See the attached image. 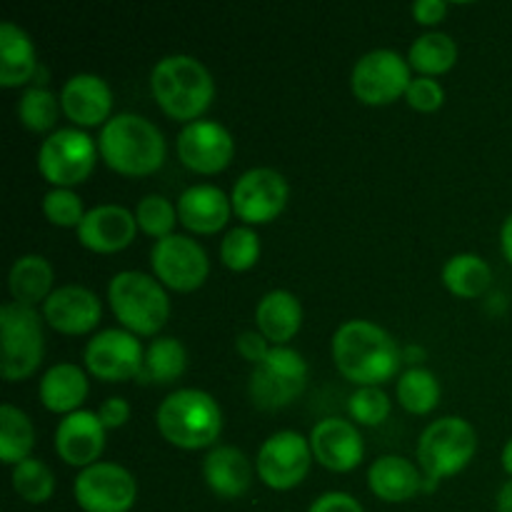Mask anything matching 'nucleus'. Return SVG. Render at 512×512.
Wrapping results in <instances>:
<instances>
[{"instance_id": "1", "label": "nucleus", "mask_w": 512, "mask_h": 512, "mask_svg": "<svg viewBox=\"0 0 512 512\" xmlns=\"http://www.w3.org/2000/svg\"><path fill=\"white\" fill-rule=\"evenodd\" d=\"M400 358L403 353L393 335L370 320H348L333 335L335 365L360 388H373L393 378Z\"/></svg>"}, {"instance_id": "2", "label": "nucleus", "mask_w": 512, "mask_h": 512, "mask_svg": "<svg viewBox=\"0 0 512 512\" xmlns=\"http://www.w3.org/2000/svg\"><path fill=\"white\" fill-rule=\"evenodd\" d=\"M150 88L153 98L170 118L188 120L208 110L215 95V83L210 70L193 55H165L153 65L150 73Z\"/></svg>"}, {"instance_id": "3", "label": "nucleus", "mask_w": 512, "mask_h": 512, "mask_svg": "<svg viewBox=\"0 0 512 512\" xmlns=\"http://www.w3.org/2000/svg\"><path fill=\"white\" fill-rule=\"evenodd\" d=\"M100 155L123 175H150L163 165L165 138L155 123L138 113H118L100 128Z\"/></svg>"}, {"instance_id": "4", "label": "nucleus", "mask_w": 512, "mask_h": 512, "mask_svg": "<svg viewBox=\"0 0 512 512\" xmlns=\"http://www.w3.org/2000/svg\"><path fill=\"white\" fill-rule=\"evenodd\" d=\"M155 425L160 435L175 448L200 450L220 438L223 413L213 395L205 390L180 388L158 405Z\"/></svg>"}, {"instance_id": "5", "label": "nucleus", "mask_w": 512, "mask_h": 512, "mask_svg": "<svg viewBox=\"0 0 512 512\" xmlns=\"http://www.w3.org/2000/svg\"><path fill=\"white\" fill-rule=\"evenodd\" d=\"M475 450H478V435L468 420L455 415L433 420L418 440V460L425 478L423 490H433L440 480L468 468Z\"/></svg>"}, {"instance_id": "6", "label": "nucleus", "mask_w": 512, "mask_h": 512, "mask_svg": "<svg viewBox=\"0 0 512 512\" xmlns=\"http://www.w3.org/2000/svg\"><path fill=\"white\" fill-rule=\"evenodd\" d=\"M108 300L115 318L133 335H155L170 315V300L158 278L123 270L108 285Z\"/></svg>"}, {"instance_id": "7", "label": "nucleus", "mask_w": 512, "mask_h": 512, "mask_svg": "<svg viewBox=\"0 0 512 512\" xmlns=\"http://www.w3.org/2000/svg\"><path fill=\"white\" fill-rule=\"evenodd\" d=\"M0 345L3 358L0 370L5 380H25L38 370L45 353L43 325L35 308L20 303H5L0 308Z\"/></svg>"}, {"instance_id": "8", "label": "nucleus", "mask_w": 512, "mask_h": 512, "mask_svg": "<svg viewBox=\"0 0 512 512\" xmlns=\"http://www.w3.org/2000/svg\"><path fill=\"white\" fill-rule=\"evenodd\" d=\"M308 383V363L298 350L273 345L250 375V400L260 410H280L293 403Z\"/></svg>"}, {"instance_id": "9", "label": "nucleus", "mask_w": 512, "mask_h": 512, "mask_svg": "<svg viewBox=\"0 0 512 512\" xmlns=\"http://www.w3.org/2000/svg\"><path fill=\"white\" fill-rule=\"evenodd\" d=\"M93 138L80 128L53 130L38 150V168L55 188H73L83 183L95 168Z\"/></svg>"}, {"instance_id": "10", "label": "nucleus", "mask_w": 512, "mask_h": 512, "mask_svg": "<svg viewBox=\"0 0 512 512\" xmlns=\"http://www.w3.org/2000/svg\"><path fill=\"white\" fill-rule=\"evenodd\" d=\"M410 80V63L390 48H378L365 53L353 65L350 88L355 98L365 105H388L405 95Z\"/></svg>"}, {"instance_id": "11", "label": "nucleus", "mask_w": 512, "mask_h": 512, "mask_svg": "<svg viewBox=\"0 0 512 512\" xmlns=\"http://www.w3.org/2000/svg\"><path fill=\"white\" fill-rule=\"evenodd\" d=\"M73 495L83 512H130L138 498V483L123 465L95 463L80 470Z\"/></svg>"}, {"instance_id": "12", "label": "nucleus", "mask_w": 512, "mask_h": 512, "mask_svg": "<svg viewBox=\"0 0 512 512\" xmlns=\"http://www.w3.org/2000/svg\"><path fill=\"white\" fill-rule=\"evenodd\" d=\"M150 265L160 283L180 293L200 288L210 273L208 253L200 248L198 240L175 233L155 240L150 250Z\"/></svg>"}, {"instance_id": "13", "label": "nucleus", "mask_w": 512, "mask_h": 512, "mask_svg": "<svg viewBox=\"0 0 512 512\" xmlns=\"http://www.w3.org/2000/svg\"><path fill=\"white\" fill-rule=\"evenodd\" d=\"M313 463L310 438H303L295 430L273 433L258 450V475L268 488L293 490L308 475Z\"/></svg>"}, {"instance_id": "14", "label": "nucleus", "mask_w": 512, "mask_h": 512, "mask_svg": "<svg viewBox=\"0 0 512 512\" xmlns=\"http://www.w3.org/2000/svg\"><path fill=\"white\" fill-rule=\"evenodd\" d=\"M288 180L273 168H250L235 180L230 203L235 215L248 225L270 223L288 203Z\"/></svg>"}, {"instance_id": "15", "label": "nucleus", "mask_w": 512, "mask_h": 512, "mask_svg": "<svg viewBox=\"0 0 512 512\" xmlns=\"http://www.w3.org/2000/svg\"><path fill=\"white\" fill-rule=\"evenodd\" d=\"M143 360L145 350L140 348V340L125 328L100 330L85 345V368L108 383L138 378Z\"/></svg>"}, {"instance_id": "16", "label": "nucleus", "mask_w": 512, "mask_h": 512, "mask_svg": "<svg viewBox=\"0 0 512 512\" xmlns=\"http://www.w3.org/2000/svg\"><path fill=\"white\" fill-rule=\"evenodd\" d=\"M235 143L228 128L215 120H193L178 133V155L190 170L215 175L233 160Z\"/></svg>"}, {"instance_id": "17", "label": "nucleus", "mask_w": 512, "mask_h": 512, "mask_svg": "<svg viewBox=\"0 0 512 512\" xmlns=\"http://www.w3.org/2000/svg\"><path fill=\"white\" fill-rule=\"evenodd\" d=\"M103 305L85 285H60L43 303V318L58 333L83 335L100 323Z\"/></svg>"}, {"instance_id": "18", "label": "nucleus", "mask_w": 512, "mask_h": 512, "mask_svg": "<svg viewBox=\"0 0 512 512\" xmlns=\"http://www.w3.org/2000/svg\"><path fill=\"white\" fill-rule=\"evenodd\" d=\"M105 450V425L98 413L75 410L55 428V453L73 468H90Z\"/></svg>"}, {"instance_id": "19", "label": "nucleus", "mask_w": 512, "mask_h": 512, "mask_svg": "<svg viewBox=\"0 0 512 512\" xmlns=\"http://www.w3.org/2000/svg\"><path fill=\"white\" fill-rule=\"evenodd\" d=\"M310 448L313 458L333 473H348L358 468L365 455L360 430L350 420L340 418L320 420L310 433Z\"/></svg>"}, {"instance_id": "20", "label": "nucleus", "mask_w": 512, "mask_h": 512, "mask_svg": "<svg viewBox=\"0 0 512 512\" xmlns=\"http://www.w3.org/2000/svg\"><path fill=\"white\" fill-rule=\"evenodd\" d=\"M138 230L135 213L123 205H95L85 213L83 223L78 225V240L93 253H118L128 248Z\"/></svg>"}, {"instance_id": "21", "label": "nucleus", "mask_w": 512, "mask_h": 512, "mask_svg": "<svg viewBox=\"0 0 512 512\" xmlns=\"http://www.w3.org/2000/svg\"><path fill=\"white\" fill-rule=\"evenodd\" d=\"M60 105L75 125H105L113 108V90L100 75L78 73L65 80Z\"/></svg>"}, {"instance_id": "22", "label": "nucleus", "mask_w": 512, "mask_h": 512, "mask_svg": "<svg viewBox=\"0 0 512 512\" xmlns=\"http://www.w3.org/2000/svg\"><path fill=\"white\" fill-rule=\"evenodd\" d=\"M203 478L218 498L235 500L253 483V465L243 450L233 445H215L203 458Z\"/></svg>"}, {"instance_id": "23", "label": "nucleus", "mask_w": 512, "mask_h": 512, "mask_svg": "<svg viewBox=\"0 0 512 512\" xmlns=\"http://www.w3.org/2000/svg\"><path fill=\"white\" fill-rule=\"evenodd\" d=\"M230 210H233V203L215 185H190L178 200V220L200 235H213L225 228Z\"/></svg>"}, {"instance_id": "24", "label": "nucleus", "mask_w": 512, "mask_h": 512, "mask_svg": "<svg viewBox=\"0 0 512 512\" xmlns=\"http://www.w3.org/2000/svg\"><path fill=\"white\" fill-rule=\"evenodd\" d=\"M425 478L410 460L400 455H380L368 468V485L385 503H405L423 490Z\"/></svg>"}, {"instance_id": "25", "label": "nucleus", "mask_w": 512, "mask_h": 512, "mask_svg": "<svg viewBox=\"0 0 512 512\" xmlns=\"http://www.w3.org/2000/svg\"><path fill=\"white\" fill-rule=\"evenodd\" d=\"M258 330L275 345H285L303 325V305L290 290H270L255 308Z\"/></svg>"}, {"instance_id": "26", "label": "nucleus", "mask_w": 512, "mask_h": 512, "mask_svg": "<svg viewBox=\"0 0 512 512\" xmlns=\"http://www.w3.org/2000/svg\"><path fill=\"white\" fill-rule=\"evenodd\" d=\"M40 403L50 413H75L80 410V403L88 398V378L75 363H58L45 370L40 378Z\"/></svg>"}, {"instance_id": "27", "label": "nucleus", "mask_w": 512, "mask_h": 512, "mask_svg": "<svg viewBox=\"0 0 512 512\" xmlns=\"http://www.w3.org/2000/svg\"><path fill=\"white\" fill-rule=\"evenodd\" d=\"M38 73L35 45L20 25L5 20L0 25V85L18 88Z\"/></svg>"}, {"instance_id": "28", "label": "nucleus", "mask_w": 512, "mask_h": 512, "mask_svg": "<svg viewBox=\"0 0 512 512\" xmlns=\"http://www.w3.org/2000/svg\"><path fill=\"white\" fill-rule=\"evenodd\" d=\"M8 288L13 295V303L35 308L38 303H45L53 293V268L43 255H23L10 268Z\"/></svg>"}, {"instance_id": "29", "label": "nucleus", "mask_w": 512, "mask_h": 512, "mask_svg": "<svg viewBox=\"0 0 512 512\" xmlns=\"http://www.w3.org/2000/svg\"><path fill=\"white\" fill-rule=\"evenodd\" d=\"M493 270L480 255L460 253L445 263L443 283L458 298H480L490 288Z\"/></svg>"}, {"instance_id": "30", "label": "nucleus", "mask_w": 512, "mask_h": 512, "mask_svg": "<svg viewBox=\"0 0 512 512\" xmlns=\"http://www.w3.org/2000/svg\"><path fill=\"white\" fill-rule=\"evenodd\" d=\"M455 60H458V43L440 30L423 33L413 40L408 50L410 68L418 70L420 75H430V78L453 68Z\"/></svg>"}, {"instance_id": "31", "label": "nucleus", "mask_w": 512, "mask_h": 512, "mask_svg": "<svg viewBox=\"0 0 512 512\" xmlns=\"http://www.w3.org/2000/svg\"><path fill=\"white\" fill-rule=\"evenodd\" d=\"M35 445V430L28 415L15 405H0V460L5 465H18L30 458Z\"/></svg>"}, {"instance_id": "32", "label": "nucleus", "mask_w": 512, "mask_h": 512, "mask_svg": "<svg viewBox=\"0 0 512 512\" xmlns=\"http://www.w3.org/2000/svg\"><path fill=\"white\" fill-rule=\"evenodd\" d=\"M185 365H188L185 345L178 338L165 335L148 345L138 378L143 383H173L185 373Z\"/></svg>"}, {"instance_id": "33", "label": "nucleus", "mask_w": 512, "mask_h": 512, "mask_svg": "<svg viewBox=\"0 0 512 512\" xmlns=\"http://www.w3.org/2000/svg\"><path fill=\"white\" fill-rule=\"evenodd\" d=\"M398 400L408 413L425 415L440 400V383L428 368H410L398 380Z\"/></svg>"}, {"instance_id": "34", "label": "nucleus", "mask_w": 512, "mask_h": 512, "mask_svg": "<svg viewBox=\"0 0 512 512\" xmlns=\"http://www.w3.org/2000/svg\"><path fill=\"white\" fill-rule=\"evenodd\" d=\"M10 483H13L15 495H20V498L30 505L48 503L55 493L53 470L38 458H28L23 460V463L13 465Z\"/></svg>"}, {"instance_id": "35", "label": "nucleus", "mask_w": 512, "mask_h": 512, "mask_svg": "<svg viewBox=\"0 0 512 512\" xmlns=\"http://www.w3.org/2000/svg\"><path fill=\"white\" fill-rule=\"evenodd\" d=\"M60 108L63 105L58 103V95L53 90L43 88V85H35V88H28L20 95L18 118L33 133H45V130H50L55 125Z\"/></svg>"}, {"instance_id": "36", "label": "nucleus", "mask_w": 512, "mask_h": 512, "mask_svg": "<svg viewBox=\"0 0 512 512\" xmlns=\"http://www.w3.org/2000/svg\"><path fill=\"white\" fill-rule=\"evenodd\" d=\"M135 220H138V228L150 238H168L178 223V205L170 203L165 195L150 193L135 205Z\"/></svg>"}, {"instance_id": "37", "label": "nucleus", "mask_w": 512, "mask_h": 512, "mask_svg": "<svg viewBox=\"0 0 512 512\" xmlns=\"http://www.w3.org/2000/svg\"><path fill=\"white\" fill-rule=\"evenodd\" d=\"M260 255V238L250 225H238L228 230L220 243V260L230 270H248L253 268Z\"/></svg>"}, {"instance_id": "38", "label": "nucleus", "mask_w": 512, "mask_h": 512, "mask_svg": "<svg viewBox=\"0 0 512 512\" xmlns=\"http://www.w3.org/2000/svg\"><path fill=\"white\" fill-rule=\"evenodd\" d=\"M43 213L53 225L78 228L88 210H83V200H80L78 193H73L70 188H53L45 193Z\"/></svg>"}, {"instance_id": "39", "label": "nucleus", "mask_w": 512, "mask_h": 512, "mask_svg": "<svg viewBox=\"0 0 512 512\" xmlns=\"http://www.w3.org/2000/svg\"><path fill=\"white\" fill-rule=\"evenodd\" d=\"M348 413L360 425H380L390 415V398L373 385V388H358L348 400Z\"/></svg>"}, {"instance_id": "40", "label": "nucleus", "mask_w": 512, "mask_h": 512, "mask_svg": "<svg viewBox=\"0 0 512 512\" xmlns=\"http://www.w3.org/2000/svg\"><path fill=\"white\" fill-rule=\"evenodd\" d=\"M405 98H408V103L413 105L415 110H420V113H433V110H438L440 105H443L445 90L443 85L435 78H430V75H418V78L410 80L408 90H405Z\"/></svg>"}, {"instance_id": "41", "label": "nucleus", "mask_w": 512, "mask_h": 512, "mask_svg": "<svg viewBox=\"0 0 512 512\" xmlns=\"http://www.w3.org/2000/svg\"><path fill=\"white\" fill-rule=\"evenodd\" d=\"M238 353L243 355L245 360H250L253 365H258L265 355L270 353L273 345H268V338H265L260 330H245V333L238 335V343H235Z\"/></svg>"}, {"instance_id": "42", "label": "nucleus", "mask_w": 512, "mask_h": 512, "mask_svg": "<svg viewBox=\"0 0 512 512\" xmlns=\"http://www.w3.org/2000/svg\"><path fill=\"white\" fill-rule=\"evenodd\" d=\"M308 512H365V510L353 495L333 490V493H325L320 495V498H315Z\"/></svg>"}, {"instance_id": "43", "label": "nucleus", "mask_w": 512, "mask_h": 512, "mask_svg": "<svg viewBox=\"0 0 512 512\" xmlns=\"http://www.w3.org/2000/svg\"><path fill=\"white\" fill-rule=\"evenodd\" d=\"M98 418H100V423L105 425V430L123 428V425L130 420V405H128V400H123V398H108L103 405H100Z\"/></svg>"}, {"instance_id": "44", "label": "nucleus", "mask_w": 512, "mask_h": 512, "mask_svg": "<svg viewBox=\"0 0 512 512\" xmlns=\"http://www.w3.org/2000/svg\"><path fill=\"white\" fill-rule=\"evenodd\" d=\"M448 13V3L445 0H415L413 3V18L423 25H435L445 18Z\"/></svg>"}, {"instance_id": "45", "label": "nucleus", "mask_w": 512, "mask_h": 512, "mask_svg": "<svg viewBox=\"0 0 512 512\" xmlns=\"http://www.w3.org/2000/svg\"><path fill=\"white\" fill-rule=\"evenodd\" d=\"M495 508H498V512H512V480L500 488L498 498H495Z\"/></svg>"}, {"instance_id": "46", "label": "nucleus", "mask_w": 512, "mask_h": 512, "mask_svg": "<svg viewBox=\"0 0 512 512\" xmlns=\"http://www.w3.org/2000/svg\"><path fill=\"white\" fill-rule=\"evenodd\" d=\"M500 245H503L505 258L512 263V213L508 215V220L503 223V230H500Z\"/></svg>"}, {"instance_id": "47", "label": "nucleus", "mask_w": 512, "mask_h": 512, "mask_svg": "<svg viewBox=\"0 0 512 512\" xmlns=\"http://www.w3.org/2000/svg\"><path fill=\"white\" fill-rule=\"evenodd\" d=\"M503 468H505V473L512 475V438L505 443V448H503Z\"/></svg>"}]
</instances>
